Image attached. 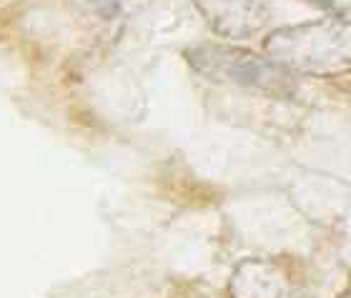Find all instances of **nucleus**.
I'll use <instances>...</instances> for the list:
<instances>
[{
    "label": "nucleus",
    "instance_id": "423d86ee",
    "mask_svg": "<svg viewBox=\"0 0 351 298\" xmlns=\"http://www.w3.org/2000/svg\"><path fill=\"white\" fill-rule=\"evenodd\" d=\"M339 298H351V291H349V293H341Z\"/></svg>",
    "mask_w": 351,
    "mask_h": 298
},
{
    "label": "nucleus",
    "instance_id": "f03ea898",
    "mask_svg": "<svg viewBox=\"0 0 351 298\" xmlns=\"http://www.w3.org/2000/svg\"><path fill=\"white\" fill-rule=\"evenodd\" d=\"M191 68L204 78L223 86H236L243 90H258L276 98H289L296 90V80L286 68L276 66L271 58L243 48L228 45H196L186 51Z\"/></svg>",
    "mask_w": 351,
    "mask_h": 298
},
{
    "label": "nucleus",
    "instance_id": "20e7f679",
    "mask_svg": "<svg viewBox=\"0 0 351 298\" xmlns=\"http://www.w3.org/2000/svg\"><path fill=\"white\" fill-rule=\"evenodd\" d=\"M193 3L213 33L231 40L254 38L269 23L266 0H193Z\"/></svg>",
    "mask_w": 351,
    "mask_h": 298
},
{
    "label": "nucleus",
    "instance_id": "f257e3e1",
    "mask_svg": "<svg viewBox=\"0 0 351 298\" xmlns=\"http://www.w3.org/2000/svg\"><path fill=\"white\" fill-rule=\"evenodd\" d=\"M266 58L289 73L337 78L351 73V21L326 15L319 21L271 30L263 40Z\"/></svg>",
    "mask_w": 351,
    "mask_h": 298
},
{
    "label": "nucleus",
    "instance_id": "7ed1b4c3",
    "mask_svg": "<svg viewBox=\"0 0 351 298\" xmlns=\"http://www.w3.org/2000/svg\"><path fill=\"white\" fill-rule=\"evenodd\" d=\"M306 271L291 256L246 258L228 278L231 298H304Z\"/></svg>",
    "mask_w": 351,
    "mask_h": 298
},
{
    "label": "nucleus",
    "instance_id": "39448f33",
    "mask_svg": "<svg viewBox=\"0 0 351 298\" xmlns=\"http://www.w3.org/2000/svg\"><path fill=\"white\" fill-rule=\"evenodd\" d=\"M148 3L151 0H68V5L73 10L98 23L125 21V18L141 13Z\"/></svg>",
    "mask_w": 351,
    "mask_h": 298
}]
</instances>
